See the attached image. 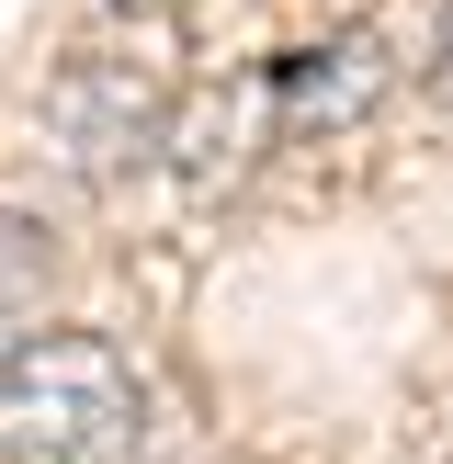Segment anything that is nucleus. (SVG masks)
<instances>
[{
	"label": "nucleus",
	"instance_id": "nucleus-1",
	"mask_svg": "<svg viewBox=\"0 0 453 464\" xmlns=\"http://www.w3.org/2000/svg\"><path fill=\"white\" fill-rule=\"evenodd\" d=\"M148 420V374L102 329H45L0 352V464H102Z\"/></svg>",
	"mask_w": 453,
	"mask_h": 464
},
{
	"label": "nucleus",
	"instance_id": "nucleus-2",
	"mask_svg": "<svg viewBox=\"0 0 453 464\" xmlns=\"http://www.w3.org/2000/svg\"><path fill=\"white\" fill-rule=\"evenodd\" d=\"M385 91V45L374 34H329V45H294V57H272V102H284V125H352L362 102Z\"/></svg>",
	"mask_w": 453,
	"mask_h": 464
},
{
	"label": "nucleus",
	"instance_id": "nucleus-3",
	"mask_svg": "<svg viewBox=\"0 0 453 464\" xmlns=\"http://www.w3.org/2000/svg\"><path fill=\"white\" fill-rule=\"evenodd\" d=\"M57 125H68V148H80L91 170H125V159H148L159 102L136 91V68H80V80L57 91Z\"/></svg>",
	"mask_w": 453,
	"mask_h": 464
},
{
	"label": "nucleus",
	"instance_id": "nucleus-5",
	"mask_svg": "<svg viewBox=\"0 0 453 464\" xmlns=\"http://www.w3.org/2000/svg\"><path fill=\"white\" fill-rule=\"evenodd\" d=\"M125 12H170V0H125Z\"/></svg>",
	"mask_w": 453,
	"mask_h": 464
},
{
	"label": "nucleus",
	"instance_id": "nucleus-4",
	"mask_svg": "<svg viewBox=\"0 0 453 464\" xmlns=\"http://www.w3.org/2000/svg\"><path fill=\"white\" fill-rule=\"evenodd\" d=\"M45 284H57V238H45L34 216H12V204H0V329H12V317H34Z\"/></svg>",
	"mask_w": 453,
	"mask_h": 464
}]
</instances>
